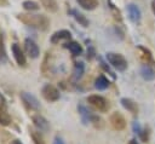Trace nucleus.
Listing matches in <instances>:
<instances>
[{"instance_id":"1","label":"nucleus","mask_w":155,"mask_h":144,"mask_svg":"<svg viewBox=\"0 0 155 144\" xmlns=\"http://www.w3.org/2000/svg\"><path fill=\"white\" fill-rule=\"evenodd\" d=\"M17 18L29 25V27H33V28H36V29H40V30H46L50 25V21L46 16L44 15H25V13H21L17 16Z\"/></svg>"},{"instance_id":"2","label":"nucleus","mask_w":155,"mask_h":144,"mask_svg":"<svg viewBox=\"0 0 155 144\" xmlns=\"http://www.w3.org/2000/svg\"><path fill=\"white\" fill-rule=\"evenodd\" d=\"M107 61L117 71H125L127 69V61H126V58L121 53L108 52L107 53Z\"/></svg>"},{"instance_id":"3","label":"nucleus","mask_w":155,"mask_h":144,"mask_svg":"<svg viewBox=\"0 0 155 144\" xmlns=\"http://www.w3.org/2000/svg\"><path fill=\"white\" fill-rule=\"evenodd\" d=\"M87 103L93 106L96 110L101 111V113H105L109 110L110 108V104H109V100L107 98H104L103 96H99V94H92V96H88L87 97Z\"/></svg>"},{"instance_id":"4","label":"nucleus","mask_w":155,"mask_h":144,"mask_svg":"<svg viewBox=\"0 0 155 144\" xmlns=\"http://www.w3.org/2000/svg\"><path fill=\"white\" fill-rule=\"evenodd\" d=\"M21 99L24 104V106L28 109V110H31V111H38L40 110V102L38 100V98L35 96H33L31 93L29 92H22L21 93Z\"/></svg>"},{"instance_id":"5","label":"nucleus","mask_w":155,"mask_h":144,"mask_svg":"<svg viewBox=\"0 0 155 144\" xmlns=\"http://www.w3.org/2000/svg\"><path fill=\"white\" fill-rule=\"evenodd\" d=\"M41 96L47 102H56V100L59 99L61 93H59V91H58V88L56 86H53L51 83H46L41 88Z\"/></svg>"},{"instance_id":"6","label":"nucleus","mask_w":155,"mask_h":144,"mask_svg":"<svg viewBox=\"0 0 155 144\" xmlns=\"http://www.w3.org/2000/svg\"><path fill=\"white\" fill-rule=\"evenodd\" d=\"M109 122L111 125V127L116 131H122L126 127V120L124 117V115L119 111H115L110 115L109 117Z\"/></svg>"},{"instance_id":"7","label":"nucleus","mask_w":155,"mask_h":144,"mask_svg":"<svg viewBox=\"0 0 155 144\" xmlns=\"http://www.w3.org/2000/svg\"><path fill=\"white\" fill-rule=\"evenodd\" d=\"M31 121H33L34 126H35L39 131H41V132H47V131L50 129V122H48L42 115H40V114L33 115V116H31Z\"/></svg>"},{"instance_id":"8","label":"nucleus","mask_w":155,"mask_h":144,"mask_svg":"<svg viewBox=\"0 0 155 144\" xmlns=\"http://www.w3.org/2000/svg\"><path fill=\"white\" fill-rule=\"evenodd\" d=\"M24 50H25L27 54H28L30 58H36V57L40 54L39 46L35 44L34 40L29 39V38L24 40Z\"/></svg>"},{"instance_id":"9","label":"nucleus","mask_w":155,"mask_h":144,"mask_svg":"<svg viewBox=\"0 0 155 144\" xmlns=\"http://www.w3.org/2000/svg\"><path fill=\"white\" fill-rule=\"evenodd\" d=\"M127 12H128V18L131 22H133L134 24H138L140 22L142 12H140V8L136 4H128L127 5Z\"/></svg>"},{"instance_id":"10","label":"nucleus","mask_w":155,"mask_h":144,"mask_svg":"<svg viewBox=\"0 0 155 144\" xmlns=\"http://www.w3.org/2000/svg\"><path fill=\"white\" fill-rule=\"evenodd\" d=\"M11 50H12V54H13V58L17 62V64L21 67H24L27 63V59H25V54L23 53L21 46L18 44H12Z\"/></svg>"},{"instance_id":"11","label":"nucleus","mask_w":155,"mask_h":144,"mask_svg":"<svg viewBox=\"0 0 155 144\" xmlns=\"http://www.w3.org/2000/svg\"><path fill=\"white\" fill-rule=\"evenodd\" d=\"M70 38H71V34H70V31L69 30H67V29H61V30H57V31H54L52 35H51V42L52 44H58L59 41H62V40H70Z\"/></svg>"},{"instance_id":"12","label":"nucleus","mask_w":155,"mask_h":144,"mask_svg":"<svg viewBox=\"0 0 155 144\" xmlns=\"http://www.w3.org/2000/svg\"><path fill=\"white\" fill-rule=\"evenodd\" d=\"M120 103H121V105H122L126 110H128L131 114H133V115H137V114H138V105H137V103H136L133 99L124 97V98L120 99Z\"/></svg>"},{"instance_id":"13","label":"nucleus","mask_w":155,"mask_h":144,"mask_svg":"<svg viewBox=\"0 0 155 144\" xmlns=\"http://www.w3.org/2000/svg\"><path fill=\"white\" fill-rule=\"evenodd\" d=\"M132 128H133L134 133L138 134V137H139V139H140L142 142L148 143V140H149V132H148L147 128H142L140 125H139L138 122H133Z\"/></svg>"},{"instance_id":"14","label":"nucleus","mask_w":155,"mask_h":144,"mask_svg":"<svg viewBox=\"0 0 155 144\" xmlns=\"http://www.w3.org/2000/svg\"><path fill=\"white\" fill-rule=\"evenodd\" d=\"M155 67L149 65V64H143L140 68V75L143 76V79L145 80H153L155 77Z\"/></svg>"},{"instance_id":"15","label":"nucleus","mask_w":155,"mask_h":144,"mask_svg":"<svg viewBox=\"0 0 155 144\" xmlns=\"http://www.w3.org/2000/svg\"><path fill=\"white\" fill-rule=\"evenodd\" d=\"M64 47L68 48L73 56H79L82 53V46L76 41H69V42L64 44Z\"/></svg>"},{"instance_id":"16","label":"nucleus","mask_w":155,"mask_h":144,"mask_svg":"<svg viewBox=\"0 0 155 144\" xmlns=\"http://www.w3.org/2000/svg\"><path fill=\"white\" fill-rule=\"evenodd\" d=\"M84 71H85V65H84V63H82V62H76V63L74 64V68H73V74H71L73 80H74V81H78V80L82 76Z\"/></svg>"},{"instance_id":"17","label":"nucleus","mask_w":155,"mask_h":144,"mask_svg":"<svg viewBox=\"0 0 155 144\" xmlns=\"http://www.w3.org/2000/svg\"><path fill=\"white\" fill-rule=\"evenodd\" d=\"M138 48L142 51V57H143V59H144V64H149V65L155 67V61H154V58H153L151 52H150L148 48L143 47V46H138Z\"/></svg>"},{"instance_id":"18","label":"nucleus","mask_w":155,"mask_h":144,"mask_svg":"<svg viewBox=\"0 0 155 144\" xmlns=\"http://www.w3.org/2000/svg\"><path fill=\"white\" fill-rule=\"evenodd\" d=\"M80 7L87 11H92L98 6V0H76Z\"/></svg>"},{"instance_id":"19","label":"nucleus","mask_w":155,"mask_h":144,"mask_svg":"<svg viewBox=\"0 0 155 144\" xmlns=\"http://www.w3.org/2000/svg\"><path fill=\"white\" fill-rule=\"evenodd\" d=\"M94 87L99 91H103V90H107L109 87V80L104 76V75H99L96 81H94Z\"/></svg>"},{"instance_id":"20","label":"nucleus","mask_w":155,"mask_h":144,"mask_svg":"<svg viewBox=\"0 0 155 144\" xmlns=\"http://www.w3.org/2000/svg\"><path fill=\"white\" fill-rule=\"evenodd\" d=\"M70 13L73 15V17L75 18V21H76L80 25H82V27H88V19H87L82 13L78 12L76 10H70Z\"/></svg>"},{"instance_id":"21","label":"nucleus","mask_w":155,"mask_h":144,"mask_svg":"<svg viewBox=\"0 0 155 144\" xmlns=\"http://www.w3.org/2000/svg\"><path fill=\"white\" fill-rule=\"evenodd\" d=\"M29 134H30V138L33 140L34 144H46L45 140H44V137L42 134L40 133V131H35V129H30L29 128Z\"/></svg>"},{"instance_id":"22","label":"nucleus","mask_w":155,"mask_h":144,"mask_svg":"<svg viewBox=\"0 0 155 144\" xmlns=\"http://www.w3.org/2000/svg\"><path fill=\"white\" fill-rule=\"evenodd\" d=\"M11 122H12V119L8 115V113L6 111V109L0 108V125L1 126H8V125H11Z\"/></svg>"},{"instance_id":"23","label":"nucleus","mask_w":155,"mask_h":144,"mask_svg":"<svg viewBox=\"0 0 155 144\" xmlns=\"http://www.w3.org/2000/svg\"><path fill=\"white\" fill-rule=\"evenodd\" d=\"M78 110H79V113H80V115H81V117H82V121H84L85 123L90 122V119H91V116H92V113H91L86 106H84V105H79V106H78Z\"/></svg>"},{"instance_id":"24","label":"nucleus","mask_w":155,"mask_h":144,"mask_svg":"<svg viewBox=\"0 0 155 144\" xmlns=\"http://www.w3.org/2000/svg\"><path fill=\"white\" fill-rule=\"evenodd\" d=\"M22 5H23V8L27 10V11H36V10H39V7H40L38 2L31 1V0H27V1H24Z\"/></svg>"},{"instance_id":"25","label":"nucleus","mask_w":155,"mask_h":144,"mask_svg":"<svg viewBox=\"0 0 155 144\" xmlns=\"http://www.w3.org/2000/svg\"><path fill=\"white\" fill-rule=\"evenodd\" d=\"M42 5L45 6L46 10L51 11V12H56L57 11V2L54 0H41Z\"/></svg>"},{"instance_id":"26","label":"nucleus","mask_w":155,"mask_h":144,"mask_svg":"<svg viewBox=\"0 0 155 144\" xmlns=\"http://www.w3.org/2000/svg\"><path fill=\"white\" fill-rule=\"evenodd\" d=\"M7 57H6V51H5V45H4V39L2 35L0 34V62L4 63L6 62Z\"/></svg>"},{"instance_id":"27","label":"nucleus","mask_w":155,"mask_h":144,"mask_svg":"<svg viewBox=\"0 0 155 144\" xmlns=\"http://www.w3.org/2000/svg\"><path fill=\"white\" fill-rule=\"evenodd\" d=\"M90 122L94 126V127H103V120L99 117V116H97V115H93L92 114V116H91V119H90Z\"/></svg>"},{"instance_id":"28","label":"nucleus","mask_w":155,"mask_h":144,"mask_svg":"<svg viewBox=\"0 0 155 144\" xmlns=\"http://www.w3.org/2000/svg\"><path fill=\"white\" fill-rule=\"evenodd\" d=\"M6 106H7V102H6V98L0 93V108H4V109H6Z\"/></svg>"},{"instance_id":"29","label":"nucleus","mask_w":155,"mask_h":144,"mask_svg":"<svg viewBox=\"0 0 155 144\" xmlns=\"http://www.w3.org/2000/svg\"><path fill=\"white\" fill-rule=\"evenodd\" d=\"M53 144H64V142H63V139L61 137H56L53 139Z\"/></svg>"},{"instance_id":"30","label":"nucleus","mask_w":155,"mask_h":144,"mask_svg":"<svg viewBox=\"0 0 155 144\" xmlns=\"http://www.w3.org/2000/svg\"><path fill=\"white\" fill-rule=\"evenodd\" d=\"M10 144H23L19 139H13V140H11V143Z\"/></svg>"},{"instance_id":"31","label":"nucleus","mask_w":155,"mask_h":144,"mask_svg":"<svg viewBox=\"0 0 155 144\" xmlns=\"http://www.w3.org/2000/svg\"><path fill=\"white\" fill-rule=\"evenodd\" d=\"M151 11H153V13H154V16H155V0L151 1Z\"/></svg>"},{"instance_id":"32","label":"nucleus","mask_w":155,"mask_h":144,"mask_svg":"<svg viewBox=\"0 0 155 144\" xmlns=\"http://www.w3.org/2000/svg\"><path fill=\"white\" fill-rule=\"evenodd\" d=\"M127 144H138V142H137V139H134V138H133V139H131Z\"/></svg>"}]
</instances>
